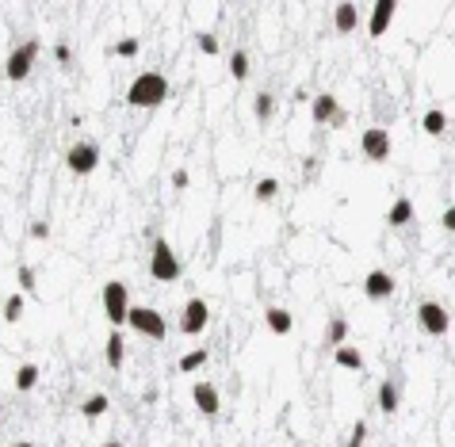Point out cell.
<instances>
[{"label":"cell","mask_w":455,"mask_h":447,"mask_svg":"<svg viewBox=\"0 0 455 447\" xmlns=\"http://www.w3.org/2000/svg\"><path fill=\"white\" fill-rule=\"evenodd\" d=\"M440 222H444V230H455V207H448V211H444V218H440Z\"/></svg>","instance_id":"cell-35"},{"label":"cell","mask_w":455,"mask_h":447,"mask_svg":"<svg viewBox=\"0 0 455 447\" xmlns=\"http://www.w3.org/2000/svg\"><path fill=\"white\" fill-rule=\"evenodd\" d=\"M230 73H234V81H245V77H249V54H245V50H234Z\"/></svg>","instance_id":"cell-28"},{"label":"cell","mask_w":455,"mask_h":447,"mask_svg":"<svg viewBox=\"0 0 455 447\" xmlns=\"http://www.w3.org/2000/svg\"><path fill=\"white\" fill-rule=\"evenodd\" d=\"M364 440H367V424H364V421H356V428H352V436H348V443H345V447H364Z\"/></svg>","instance_id":"cell-30"},{"label":"cell","mask_w":455,"mask_h":447,"mask_svg":"<svg viewBox=\"0 0 455 447\" xmlns=\"http://www.w3.org/2000/svg\"><path fill=\"white\" fill-rule=\"evenodd\" d=\"M173 187H180V192L188 187V168H176V173H173Z\"/></svg>","instance_id":"cell-34"},{"label":"cell","mask_w":455,"mask_h":447,"mask_svg":"<svg viewBox=\"0 0 455 447\" xmlns=\"http://www.w3.org/2000/svg\"><path fill=\"white\" fill-rule=\"evenodd\" d=\"M192 397H195V409L203 417H218V409H222V397H218V390L211 383H195L192 386Z\"/></svg>","instance_id":"cell-13"},{"label":"cell","mask_w":455,"mask_h":447,"mask_svg":"<svg viewBox=\"0 0 455 447\" xmlns=\"http://www.w3.org/2000/svg\"><path fill=\"white\" fill-rule=\"evenodd\" d=\"M127 310H130V291H127V283L108 279V283H103V313H108L111 329L127 325Z\"/></svg>","instance_id":"cell-2"},{"label":"cell","mask_w":455,"mask_h":447,"mask_svg":"<svg viewBox=\"0 0 455 447\" xmlns=\"http://www.w3.org/2000/svg\"><path fill=\"white\" fill-rule=\"evenodd\" d=\"M310 115H314V122H329V127H345V119H348L333 92H318L310 100Z\"/></svg>","instance_id":"cell-9"},{"label":"cell","mask_w":455,"mask_h":447,"mask_svg":"<svg viewBox=\"0 0 455 447\" xmlns=\"http://www.w3.org/2000/svg\"><path fill=\"white\" fill-rule=\"evenodd\" d=\"M0 413H4V405H0Z\"/></svg>","instance_id":"cell-39"},{"label":"cell","mask_w":455,"mask_h":447,"mask_svg":"<svg viewBox=\"0 0 455 447\" xmlns=\"http://www.w3.org/2000/svg\"><path fill=\"white\" fill-rule=\"evenodd\" d=\"M149 275H154L157 283H176V279H180V260H176L173 245H168L165 237H157V241H154V256H149Z\"/></svg>","instance_id":"cell-3"},{"label":"cell","mask_w":455,"mask_h":447,"mask_svg":"<svg viewBox=\"0 0 455 447\" xmlns=\"http://www.w3.org/2000/svg\"><path fill=\"white\" fill-rule=\"evenodd\" d=\"M391 130L386 127H367L364 130V138H359V149H364V157L367 161H375V165H383L386 157H391Z\"/></svg>","instance_id":"cell-6"},{"label":"cell","mask_w":455,"mask_h":447,"mask_svg":"<svg viewBox=\"0 0 455 447\" xmlns=\"http://www.w3.org/2000/svg\"><path fill=\"white\" fill-rule=\"evenodd\" d=\"M421 127H425V130H429V134H432V138H440V134H444V130H448V115H444V111H440V108H432V111H429V115H425V119H421Z\"/></svg>","instance_id":"cell-22"},{"label":"cell","mask_w":455,"mask_h":447,"mask_svg":"<svg viewBox=\"0 0 455 447\" xmlns=\"http://www.w3.org/2000/svg\"><path fill=\"white\" fill-rule=\"evenodd\" d=\"M20 287H23V294L35 291V268H27V264H20Z\"/></svg>","instance_id":"cell-31"},{"label":"cell","mask_w":455,"mask_h":447,"mask_svg":"<svg viewBox=\"0 0 455 447\" xmlns=\"http://www.w3.org/2000/svg\"><path fill=\"white\" fill-rule=\"evenodd\" d=\"M394 12H398V0H375L372 20H367V35H372V39H383L386 27H391V20H394Z\"/></svg>","instance_id":"cell-11"},{"label":"cell","mask_w":455,"mask_h":447,"mask_svg":"<svg viewBox=\"0 0 455 447\" xmlns=\"http://www.w3.org/2000/svg\"><path fill=\"white\" fill-rule=\"evenodd\" d=\"M39 50H42V46H39V39H27V42L20 46V50H12V54H8V65H4L8 81H16V84H20V81H27V77H31V65H35V58H39Z\"/></svg>","instance_id":"cell-5"},{"label":"cell","mask_w":455,"mask_h":447,"mask_svg":"<svg viewBox=\"0 0 455 447\" xmlns=\"http://www.w3.org/2000/svg\"><path fill=\"white\" fill-rule=\"evenodd\" d=\"M168 96V77L165 73H142V77L130 81L127 88V103L130 108H157Z\"/></svg>","instance_id":"cell-1"},{"label":"cell","mask_w":455,"mask_h":447,"mask_svg":"<svg viewBox=\"0 0 455 447\" xmlns=\"http://www.w3.org/2000/svg\"><path fill=\"white\" fill-rule=\"evenodd\" d=\"M16 447H35V443H27V440H20V443H16Z\"/></svg>","instance_id":"cell-38"},{"label":"cell","mask_w":455,"mask_h":447,"mask_svg":"<svg viewBox=\"0 0 455 447\" xmlns=\"http://www.w3.org/2000/svg\"><path fill=\"white\" fill-rule=\"evenodd\" d=\"M264 325L276 332V337H287V332L295 329V318H291V310H283V306H268L264 310Z\"/></svg>","instance_id":"cell-15"},{"label":"cell","mask_w":455,"mask_h":447,"mask_svg":"<svg viewBox=\"0 0 455 447\" xmlns=\"http://www.w3.org/2000/svg\"><path fill=\"white\" fill-rule=\"evenodd\" d=\"M333 23H337L340 35L356 31V27H359V8H356V0H340L337 12H333Z\"/></svg>","instance_id":"cell-14"},{"label":"cell","mask_w":455,"mask_h":447,"mask_svg":"<svg viewBox=\"0 0 455 447\" xmlns=\"http://www.w3.org/2000/svg\"><path fill=\"white\" fill-rule=\"evenodd\" d=\"M199 50H203V54H218V39H214V35H199Z\"/></svg>","instance_id":"cell-32"},{"label":"cell","mask_w":455,"mask_h":447,"mask_svg":"<svg viewBox=\"0 0 455 447\" xmlns=\"http://www.w3.org/2000/svg\"><path fill=\"white\" fill-rule=\"evenodd\" d=\"M379 409H383L386 417L398 409V386L394 383H379Z\"/></svg>","instance_id":"cell-25"},{"label":"cell","mask_w":455,"mask_h":447,"mask_svg":"<svg viewBox=\"0 0 455 447\" xmlns=\"http://www.w3.org/2000/svg\"><path fill=\"white\" fill-rule=\"evenodd\" d=\"M413 218V199L410 195H398L391 203V211H386V226H394V230H402L405 222Z\"/></svg>","instance_id":"cell-17"},{"label":"cell","mask_w":455,"mask_h":447,"mask_svg":"<svg viewBox=\"0 0 455 447\" xmlns=\"http://www.w3.org/2000/svg\"><path fill=\"white\" fill-rule=\"evenodd\" d=\"M103 359H108V367H111V371H119V367H122V359H127V340H122V332H119V329H111L108 344H103Z\"/></svg>","instance_id":"cell-16"},{"label":"cell","mask_w":455,"mask_h":447,"mask_svg":"<svg viewBox=\"0 0 455 447\" xmlns=\"http://www.w3.org/2000/svg\"><path fill=\"white\" fill-rule=\"evenodd\" d=\"M108 409H111V397H108V394H92V397H84L81 413L88 417V421H96V417H103Z\"/></svg>","instance_id":"cell-19"},{"label":"cell","mask_w":455,"mask_h":447,"mask_svg":"<svg viewBox=\"0 0 455 447\" xmlns=\"http://www.w3.org/2000/svg\"><path fill=\"white\" fill-rule=\"evenodd\" d=\"M39 386V364H23L16 371V390H35Z\"/></svg>","instance_id":"cell-23"},{"label":"cell","mask_w":455,"mask_h":447,"mask_svg":"<svg viewBox=\"0 0 455 447\" xmlns=\"http://www.w3.org/2000/svg\"><path fill=\"white\" fill-rule=\"evenodd\" d=\"M253 111H257L260 122H268L272 115H276V96H272V92H260V96L253 100Z\"/></svg>","instance_id":"cell-26"},{"label":"cell","mask_w":455,"mask_h":447,"mask_svg":"<svg viewBox=\"0 0 455 447\" xmlns=\"http://www.w3.org/2000/svg\"><path fill=\"white\" fill-rule=\"evenodd\" d=\"M31 237H35V241H42V237H50V222H31Z\"/></svg>","instance_id":"cell-33"},{"label":"cell","mask_w":455,"mask_h":447,"mask_svg":"<svg viewBox=\"0 0 455 447\" xmlns=\"http://www.w3.org/2000/svg\"><path fill=\"white\" fill-rule=\"evenodd\" d=\"M333 359H337L340 367H348V371H359V367H364V352H359L356 344H340V348L333 352Z\"/></svg>","instance_id":"cell-18"},{"label":"cell","mask_w":455,"mask_h":447,"mask_svg":"<svg viewBox=\"0 0 455 447\" xmlns=\"http://www.w3.org/2000/svg\"><path fill=\"white\" fill-rule=\"evenodd\" d=\"M276 192H280V180H276V176H264V180H257V187H253V195H257L260 203L276 199Z\"/></svg>","instance_id":"cell-27"},{"label":"cell","mask_w":455,"mask_h":447,"mask_svg":"<svg viewBox=\"0 0 455 447\" xmlns=\"http://www.w3.org/2000/svg\"><path fill=\"white\" fill-rule=\"evenodd\" d=\"M417 321H421V329L429 332V337H444L451 325V318H448V306H440V302H421L417 306Z\"/></svg>","instance_id":"cell-8"},{"label":"cell","mask_w":455,"mask_h":447,"mask_svg":"<svg viewBox=\"0 0 455 447\" xmlns=\"http://www.w3.org/2000/svg\"><path fill=\"white\" fill-rule=\"evenodd\" d=\"M207 321H211V306H207L203 298H188L184 302V318H180V329H184L188 337H195V332L207 329Z\"/></svg>","instance_id":"cell-10"},{"label":"cell","mask_w":455,"mask_h":447,"mask_svg":"<svg viewBox=\"0 0 455 447\" xmlns=\"http://www.w3.org/2000/svg\"><path fill=\"white\" fill-rule=\"evenodd\" d=\"M23 306H27V294L23 291L20 294H8V298H4V321H12V325H16V321L23 318Z\"/></svg>","instance_id":"cell-21"},{"label":"cell","mask_w":455,"mask_h":447,"mask_svg":"<svg viewBox=\"0 0 455 447\" xmlns=\"http://www.w3.org/2000/svg\"><path fill=\"white\" fill-rule=\"evenodd\" d=\"M207 359H211V352H207V348H192L188 356H180V371H188V375H192V371L207 367Z\"/></svg>","instance_id":"cell-20"},{"label":"cell","mask_w":455,"mask_h":447,"mask_svg":"<svg viewBox=\"0 0 455 447\" xmlns=\"http://www.w3.org/2000/svg\"><path fill=\"white\" fill-rule=\"evenodd\" d=\"M65 165H69L77 176L96 173V165H100V146H96V141H77V146H69V153H65Z\"/></svg>","instance_id":"cell-7"},{"label":"cell","mask_w":455,"mask_h":447,"mask_svg":"<svg viewBox=\"0 0 455 447\" xmlns=\"http://www.w3.org/2000/svg\"><path fill=\"white\" fill-rule=\"evenodd\" d=\"M326 340L333 348H340V344H348V321L345 318H333L329 321V329H326Z\"/></svg>","instance_id":"cell-24"},{"label":"cell","mask_w":455,"mask_h":447,"mask_svg":"<svg viewBox=\"0 0 455 447\" xmlns=\"http://www.w3.org/2000/svg\"><path fill=\"white\" fill-rule=\"evenodd\" d=\"M100 447H122L119 440H108V443H100Z\"/></svg>","instance_id":"cell-37"},{"label":"cell","mask_w":455,"mask_h":447,"mask_svg":"<svg viewBox=\"0 0 455 447\" xmlns=\"http://www.w3.org/2000/svg\"><path fill=\"white\" fill-rule=\"evenodd\" d=\"M127 325L134 332H142V337H149V340H165V332H168V321L161 318L154 306H130L127 310Z\"/></svg>","instance_id":"cell-4"},{"label":"cell","mask_w":455,"mask_h":447,"mask_svg":"<svg viewBox=\"0 0 455 447\" xmlns=\"http://www.w3.org/2000/svg\"><path fill=\"white\" fill-rule=\"evenodd\" d=\"M364 294L372 302H386L394 294V279L386 275L383 268H375V272H367V279H364Z\"/></svg>","instance_id":"cell-12"},{"label":"cell","mask_w":455,"mask_h":447,"mask_svg":"<svg viewBox=\"0 0 455 447\" xmlns=\"http://www.w3.org/2000/svg\"><path fill=\"white\" fill-rule=\"evenodd\" d=\"M54 58H58V62H69V42H58V46H54Z\"/></svg>","instance_id":"cell-36"},{"label":"cell","mask_w":455,"mask_h":447,"mask_svg":"<svg viewBox=\"0 0 455 447\" xmlns=\"http://www.w3.org/2000/svg\"><path fill=\"white\" fill-rule=\"evenodd\" d=\"M138 50H142V42L134 39V35H127V39H119V42H115V54H119V58H134Z\"/></svg>","instance_id":"cell-29"}]
</instances>
